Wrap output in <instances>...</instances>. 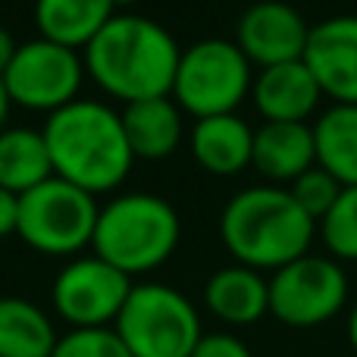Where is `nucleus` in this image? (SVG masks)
<instances>
[{
	"label": "nucleus",
	"instance_id": "nucleus-1",
	"mask_svg": "<svg viewBox=\"0 0 357 357\" xmlns=\"http://www.w3.org/2000/svg\"><path fill=\"white\" fill-rule=\"evenodd\" d=\"M85 73L123 104L169 98L182 47L169 29L138 13H116L82 50Z\"/></svg>",
	"mask_w": 357,
	"mask_h": 357
},
{
	"label": "nucleus",
	"instance_id": "nucleus-2",
	"mask_svg": "<svg viewBox=\"0 0 357 357\" xmlns=\"http://www.w3.org/2000/svg\"><path fill=\"white\" fill-rule=\"evenodd\" d=\"M41 135L47 142L54 176L79 185L94 197L119 188L135 163L123 116L104 100L75 98L73 104L50 113Z\"/></svg>",
	"mask_w": 357,
	"mask_h": 357
},
{
	"label": "nucleus",
	"instance_id": "nucleus-3",
	"mask_svg": "<svg viewBox=\"0 0 357 357\" xmlns=\"http://www.w3.org/2000/svg\"><path fill=\"white\" fill-rule=\"evenodd\" d=\"M317 222L298 207L289 188L254 185L222 207L220 238L235 264L251 270H282L285 264L310 254Z\"/></svg>",
	"mask_w": 357,
	"mask_h": 357
},
{
	"label": "nucleus",
	"instance_id": "nucleus-4",
	"mask_svg": "<svg viewBox=\"0 0 357 357\" xmlns=\"http://www.w3.org/2000/svg\"><path fill=\"white\" fill-rule=\"evenodd\" d=\"M178 235L182 220L167 197L129 191L100 207L91 248L132 279L167 264L178 248Z\"/></svg>",
	"mask_w": 357,
	"mask_h": 357
},
{
	"label": "nucleus",
	"instance_id": "nucleus-5",
	"mask_svg": "<svg viewBox=\"0 0 357 357\" xmlns=\"http://www.w3.org/2000/svg\"><path fill=\"white\" fill-rule=\"evenodd\" d=\"M113 329L132 357H191L204 335L195 304L163 282L132 285V295Z\"/></svg>",
	"mask_w": 357,
	"mask_h": 357
},
{
	"label": "nucleus",
	"instance_id": "nucleus-6",
	"mask_svg": "<svg viewBox=\"0 0 357 357\" xmlns=\"http://www.w3.org/2000/svg\"><path fill=\"white\" fill-rule=\"evenodd\" d=\"M98 197L85 188L50 176L19 195V226L16 235L38 254L47 257H73L91 245L98 226Z\"/></svg>",
	"mask_w": 357,
	"mask_h": 357
},
{
	"label": "nucleus",
	"instance_id": "nucleus-7",
	"mask_svg": "<svg viewBox=\"0 0 357 357\" xmlns=\"http://www.w3.org/2000/svg\"><path fill=\"white\" fill-rule=\"evenodd\" d=\"M251 60L226 38H204L182 50L176 69L173 100L178 110L195 119L235 113V107L251 94Z\"/></svg>",
	"mask_w": 357,
	"mask_h": 357
},
{
	"label": "nucleus",
	"instance_id": "nucleus-8",
	"mask_svg": "<svg viewBox=\"0 0 357 357\" xmlns=\"http://www.w3.org/2000/svg\"><path fill=\"white\" fill-rule=\"evenodd\" d=\"M348 301V276L339 260L304 254L270 279V314L291 329L329 323Z\"/></svg>",
	"mask_w": 357,
	"mask_h": 357
},
{
	"label": "nucleus",
	"instance_id": "nucleus-9",
	"mask_svg": "<svg viewBox=\"0 0 357 357\" xmlns=\"http://www.w3.org/2000/svg\"><path fill=\"white\" fill-rule=\"evenodd\" d=\"M85 75V60L79 50L47 38H31L19 44L16 56L0 79L10 94V104H19L25 110H44L50 116L79 98Z\"/></svg>",
	"mask_w": 357,
	"mask_h": 357
},
{
	"label": "nucleus",
	"instance_id": "nucleus-10",
	"mask_svg": "<svg viewBox=\"0 0 357 357\" xmlns=\"http://www.w3.org/2000/svg\"><path fill=\"white\" fill-rule=\"evenodd\" d=\"M132 279L98 254L73 257L54 279L50 301L73 329L113 326L132 295Z\"/></svg>",
	"mask_w": 357,
	"mask_h": 357
},
{
	"label": "nucleus",
	"instance_id": "nucleus-11",
	"mask_svg": "<svg viewBox=\"0 0 357 357\" xmlns=\"http://www.w3.org/2000/svg\"><path fill=\"white\" fill-rule=\"evenodd\" d=\"M310 25L291 3L260 0L251 3L238 19L235 44L251 60V66H279V63L304 60Z\"/></svg>",
	"mask_w": 357,
	"mask_h": 357
},
{
	"label": "nucleus",
	"instance_id": "nucleus-12",
	"mask_svg": "<svg viewBox=\"0 0 357 357\" xmlns=\"http://www.w3.org/2000/svg\"><path fill=\"white\" fill-rule=\"evenodd\" d=\"M304 66L314 73L323 98L357 104V16H329L310 25Z\"/></svg>",
	"mask_w": 357,
	"mask_h": 357
},
{
	"label": "nucleus",
	"instance_id": "nucleus-13",
	"mask_svg": "<svg viewBox=\"0 0 357 357\" xmlns=\"http://www.w3.org/2000/svg\"><path fill=\"white\" fill-rule=\"evenodd\" d=\"M251 98L266 123H307L323 91L304 60H295L260 69L251 85Z\"/></svg>",
	"mask_w": 357,
	"mask_h": 357
},
{
	"label": "nucleus",
	"instance_id": "nucleus-14",
	"mask_svg": "<svg viewBox=\"0 0 357 357\" xmlns=\"http://www.w3.org/2000/svg\"><path fill=\"white\" fill-rule=\"evenodd\" d=\"M251 167L270 182H295L317 167L314 129L307 123H264L254 132Z\"/></svg>",
	"mask_w": 357,
	"mask_h": 357
},
{
	"label": "nucleus",
	"instance_id": "nucleus-15",
	"mask_svg": "<svg viewBox=\"0 0 357 357\" xmlns=\"http://www.w3.org/2000/svg\"><path fill=\"white\" fill-rule=\"evenodd\" d=\"M204 304L229 326H251L270 314V279L251 266H222L204 285Z\"/></svg>",
	"mask_w": 357,
	"mask_h": 357
},
{
	"label": "nucleus",
	"instance_id": "nucleus-16",
	"mask_svg": "<svg viewBox=\"0 0 357 357\" xmlns=\"http://www.w3.org/2000/svg\"><path fill=\"white\" fill-rule=\"evenodd\" d=\"M191 154L210 176H235L251 167L254 129L235 113L197 119L191 129Z\"/></svg>",
	"mask_w": 357,
	"mask_h": 357
},
{
	"label": "nucleus",
	"instance_id": "nucleus-17",
	"mask_svg": "<svg viewBox=\"0 0 357 357\" xmlns=\"http://www.w3.org/2000/svg\"><path fill=\"white\" fill-rule=\"evenodd\" d=\"M119 116L132 154L142 160H163L182 144V110L173 94L126 104Z\"/></svg>",
	"mask_w": 357,
	"mask_h": 357
},
{
	"label": "nucleus",
	"instance_id": "nucleus-18",
	"mask_svg": "<svg viewBox=\"0 0 357 357\" xmlns=\"http://www.w3.org/2000/svg\"><path fill=\"white\" fill-rule=\"evenodd\" d=\"M113 16V0H35V25L41 38L73 50H85Z\"/></svg>",
	"mask_w": 357,
	"mask_h": 357
},
{
	"label": "nucleus",
	"instance_id": "nucleus-19",
	"mask_svg": "<svg viewBox=\"0 0 357 357\" xmlns=\"http://www.w3.org/2000/svg\"><path fill=\"white\" fill-rule=\"evenodd\" d=\"M310 129L317 167L342 188H357V104H333Z\"/></svg>",
	"mask_w": 357,
	"mask_h": 357
},
{
	"label": "nucleus",
	"instance_id": "nucleus-20",
	"mask_svg": "<svg viewBox=\"0 0 357 357\" xmlns=\"http://www.w3.org/2000/svg\"><path fill=\"white\" fill-rule=\"evenodd\" d=\"M56 339L50 317L35 301L0 298V357H50Z\"/></svg>",
	"mask_w": 357,
	"mask_h": 357
},
{
	"label": "nucleus",
	"instance_id": "nucleus-21",
	"mask_svg": "<svg viewBox=\"0 0 357 357\" xmlns=\"http://www.w3.org/2000/svg\"><path fill=\"white\" fill-rule=\"evenodd\" d=\"M50 176H54V167H50L41 129L13 126L0 132V188L25 195L35 185L47 182Z\"/></svg>",
	"mask_w": 357,
	"mask_h": 357
},
{
	"label": "nucleus",
	"instance_id": "nucleus-22",
	"mask_svg": "<svg viewBox=\"0 0 357 357\" xmlns=\"http://www.w3.org/2000/svg\"><path fill=\"white\" fill-rule=\"evenodd\" d=\"M320 235L335 260H357V188H342L339 201L320 220Z\"/></svg>",
	"mask_w": 357,
	"mask_h": 357
},
{
	"label": "nucleus",
	"instance_id": "nucleus-23",
	"mask_svg": "<svg viewBox=\"0 0 357 357\" xmlns=\"http://www.w3.org/2000/svg\"><path fill=\"white\" fill-rule=\"evenodd\" d=\"M50 357H132L126 342L113 326L100 329H69L56 339V348Z\"/></svg>",
	"mask_w": 357,
	"mask_h": 357
},
{
	"label": "nucleus",
	"instance_id": "nucleus-24",
	"mask_svg": "<svg viewBox=\"0 0 357 357\" xmlns=\"http://www.w3.org/2000/svg\"><path fill=\"white\" fill-rule=\"evenodd\" d=\"M289 191H291V197L298 201V207H301L314 222H320L323 216L333 210V204L339 201L342 185L335 182L326 169L314 167V169H307L304 176H298L295 182H291Z\"/></svg>",
	"mask_w": 357,
	"mask_h": 357
},
{
	"label": "nucleus",
	"instance_id": "nucleus-25",
	"mask_svg": "<svg viewBox=\"0 0 357 357\" xmlns=\"http://www.w3.org/2000/svg\"><path fill=\"white\" fill-rule=\"evenodd\" d=\"M191 357H254L251 348L232 333H204Z\"/></svg>",
	"mask_w": 357,
	"mask_h": 357
},
{
	"label": "nucleus",
	"instance_id": "nucleus-26",
	"mask_svg": "<svg viewBox=\"0 0 357 357\" xmlns=\"http://www.w3.org/2000/svg\"><path fill=\"white\" fill-rule=\"evenodd\" d=\"M19 226V195L0 188V238L13 235Z\"/></svg>",
	"mask_w": 357,
	"mask_h": 357
},
{
	"label": "nucleus",
	"instance_id": "nucleus-27",
	"mask_svg": "<svg viewBox=\"0 0 357 357\" xmlns=\"http://www.w3.org/2000/svg\"><path fill=\"white\" fill-rule=\"evenodd\" d=\"M16 50H19L16 38H13L6 29H0V75H3V73H6V66H10V63H13V56H16Z\"/></svg>",
	"mask_w": 357,
	"mask_h": 357
},
{
	"label": "nucleus",
	"instance_id": "nucleus-28",
	"mask_svg": "<svg viewBox=\"0 0 357 357\" xmlns=\"http://www.w3.org/2000/svg\"><path fill=\"white\" fill-rule=\"evenodd\" d=\"M6 113H10V94L3 88V79H0V132L6 129Z\"/></svg>",
	"mask_w": 357,
	"mask_h": 357
},
{
	"label": "nucleus",
	"instance_id": "nucleus-29",
	"mask_svg": "<svg viewBox=\"0 0 357 357\" xmlns=\"http://www.w3.org/2000/svg\"><path fill=\"white\" fill-rule=\"evenodd\" d=\"M348 342H351V348H354V354H357V304H354L351 317H348Z\"/></svg>",
	"mask_w": 357,
	"mask_h": 357
},
{
	"label": "nucleus",
	"instance_id": "nucleus-30",
	"mask_svg": "<svg viewBox=\"0 0 357 357\" xmlns=\"http://www.w3.org/2000/svg\"><path fill=\"white\" fill-rule=\"evenodd\" d=\"M113 3H116V10H123V6H132L135 0H113Z\"/></svg>",
	"mask_w": 357,
	"mask_h": 357
}]
</instances>
